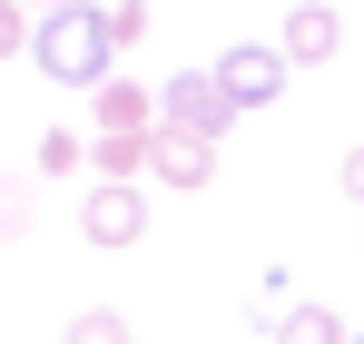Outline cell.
I'll return each mask as SVG.
<instances>
[{"label":"cell","mask_w":364,"mask_h":344,"mask_svg":"<svg viewBox=\"0 0 364 344\" xmlns=\"http://www.w3.org/2000/svg\"><path fill=\"white\" fill-rule=\"evenodd\" d=\"M345 344H364V335H345Z\"/></svg>","instance_id":"15"},{"label":"cell","mask_w":364,"mask_h":344,"mask_svg":"<svg viewBox=\"0 0 364 344\" xmlns=\"http://www.w3.org/2000/svg\"><path fill=\"white\" fill-rule=\"evenodd\" d=\"M148 177L178 187V197H197V187L217 177V138H197V128H148Z\"/></svg>","instance_id":"5"},{"label":"cell","mask_w":364,"mask_h":344,"mask_svg":"<svg viewBox=\"0 0 364 344\" xmlns=\"http://www.w3.org/2000/svg\"><path fill=\"white\" fill-rule=\"evenodd\" d=\"M10 236H30V187H20V177H0V246H10Z\"/></svg>","instance_id":"11"},{"label":"cell","mask_w":364,"mask_h":344,"mask_svg":"<svg viewBox=\"0 0 364 344\" xmlns=\"http://www.w3.org/2000/svg\"><path fill=\"white\" fill-rule=\"evenodd\" d=\"M60 344H138V335H128V315L89 305V315H69V335H60Z\"/></svg>","instance_id":"10"},{"label":"cell","mask_w":364,"mask_h":344,"mask_svg":"<svg viewBox=\"0 0 364 344\" xmlns=\"http://www.w3.org/2000/svg\"><path fill=\"white\" fill-rule=\"evenodd\" d=\"M79 236H89V246H138V236H148V187H138V177H99V187L79 197Z\"/></svg>","instance_id":"3"},{"label":"cell","mask_w":364,"mask_h":344,"mask_svg":"<svg viewBox=\"0 0 364 344\" xmlns=\"http://www.w3.org/2000/svg\"><path fill=\"white\" fill-rule=\"evenodd\" d=\"M217 79H227V99H237V109H276V99H286V79H296V59L276 50V40H237V50L217 59Z\"/></svg>","instance_id":"4"},{"label":"cell","mask_w":364,"mask_h":344,"mask_svg":"<svg viewBox=\"0 0 364 344\" xmlns=\"http://www.w3.org/2000/svg\"><path fill=\"white\" fill-rule=\"evenodd\" d=\"M276 50L296 59V69H325V59L345 50V20H335V0H296V10H286V30H276Z\"/></svg>","instance_id":"7"},{"label":"cell","mask_w":364,"mask_h":344,"mask_svg":"<svg viewBox=\"0 0 364 344\" xmlns=\"http://www.w3.org/2000/svg\"><path fill=\"white\" fill-rule=\"evenodd\" d=\"M237 99H227V79L217 69H178V79H158V128H197V138H227L237 128Z\"/></svg>","instance_id":"2"},{"label":"cell","mask_w":364,"mask_h":344,"mask_svg":"<svg viewBox=\"0 0 364 344\" xmlns=\"http://www.w3.org/2000/svg\"><path fill=\"white\" fill-rule=\"evenodd\" d=\"M99 10H109V40H119V50L148 30V0H99Z\"/></svg>","instance_id":"13"},{"label":"cell","mask_w":364,"mask_h":344,"mask_svg":"<svg viewBox=\"0 0 364 344\" xmlns=\"http://www.w3.org/2000/svg\"><path fill=\"white\" fill-rule=\"evenodd\" d=\"M266 344H345V315L335 305H276L266 315Z\"/></svg>","instance_id":"8"},{"label":"cell","mask_w":364,"mask_h":344,"mask_svg":"<svg viewBox=\"0 0 364 344\" xmlns=\"http://www.w3.org/2000/svg\"><path fill=\"white\" fill-rule=\"evenodd\" d=\"M30 59H40V79H50V89H99V79H109V59H119L109 10H99V0H60V10H40Z\"/></svg>","instance_id":"1"},{"label":"cell","mask_w":364,"mask_h":344,"mask_svg":"<svg viewBox=\"0 0 364 344\" xmlns=\"http://www.w3.org/2000/svg\"><path fill=\"white\" fill-rule=\"evenodd\" d=\"M69 168H89V128H50L40 138V177H69Z\"/></svg>","instance_id":"9"},{"label":"cell","mask_w":364,"mask_h":344,"mask_svg":"<svg viewBox=\"0 0 364 344\" xmlns=\"http://www.w3.org/2000/svg\"><path fill=\"white\" fill-rule=\"evenodd\" d=\"M30 30H40V20H30L20 0H0V59H20V50H30Z\"/></svg>","instance_id":"12"},{"label":"cell","mask_w":364,"mask_h":344,"mask_svg":"<svg viewBox=\"0 0 364 344\" xmlns=\"http://www.w3.org/2000/svg\"><path fill=\"white\" fill-rule=\"evenodd\" d=\"M345 197L364 207V148H345Z\"/></svg>","instance_id":"14"},{"label":"cell","mask_w":364,"mask_h":344,"mask_svg":"<svg viewBox=\"0 0 364 344\" xmlns=\"http://www.w3.org/2000/svg\"><path fill=\"white\" fill-rule=\"evenodd\" d=\"M89 128H99V138H148V128H158V89H138V79L109 69V79L89 89Z\"/></svg>","instance_id":"6"}]
</instances>
